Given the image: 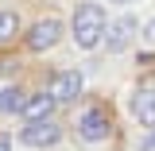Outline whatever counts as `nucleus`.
I'll list each match as a JSON object with an SVG mask.
<instances>
[{
  "label": "nucleus",
  "instance_id": "423d86ee",
  "mask_svg": "<svg viewBox=\"0 0 155 151\" xmlns=\"http://www.w3.org/2000/svg\"><path fill=\"white\" fill-rule=\"evenodd\" d=\"M58 39H62V23H58L54 16H47V19H39L35 27L27 31V47H31V51H51Z\"/></svg>",
  "mask_w": 155,
  "mask_h": 151
},
{
  "label": "nucleus",
  "instance_id": "f257e3e1",
  "mask_svg": "<svg viewBox=\"0 0 155 151\" xmlns=\"http://www.w3.org/2000/svg\"><path fill=\"white\" fill-rule=\"evenodd\" d=\"M105 27H109V19H105V8L101 4H78L74 8V43L81 51H93L105 43Z\"/></svg>",
  "mask_w": 155,
  "mask_h": 151
},
{
  "label": "nucleus",
  "instance_id": "39448f33",
  "mask_svg": "<svg viewBox=\"0 0 155 151\" xmlns=\"http://www.w3.org/2000/svg\"><path fill=\"white\" fill-rule=\"evenodd\" d=\"M81 85H85V77L78 74V70H58V74L51 77V89H47V93L54 97L58 105H66V101H74V97L81 93Z\"/></svg>",
  "mask_w": 155,
  "mask_h": 151
},
{
  "label": "nucleus",
  "instance_id": "6e6552de",
  "mask_svg": "<svg viewBox=\"0 0 155 151\" xmlns=\"http://www.w3.org/2000/svg\"><path fill=\"white\" fill-rule=\"evenodd\" d=\"M132 113L143 128H155V89H140L132 97Z\"/></svg>",
  "mask_w": 155,
  "mask_h": 151
},
{
  "label": "nucleus",
  "instance_id": "1a4fd4ad",
  "mask_svg": "<svg viewBox=\"0 0 155 151\" xmlns=\"http://www.w3.org/2000/svg\"><path fill=\"white\" fill-rule=\"evenodd\" d=\"M23 105H27V93H23V89H16V85L0 93V109H4V113H19Z\"/></svg>",
  "mask_w": 155,
  "mask_h": 151
},
{
  "label": "nucleus",
  "instance_id": "20e7f679",
  "mask_svg": "<svg viewBox=\"0 0 155 151\" xmlns=\"http://www.w3.org/2000/svg\"><path fill=\"white\" fill-rule=\"evenodd\" d=\"M136 31H140V23H136L132 16H120V19H113V23L105 27V47H109L113 54L128 51V43L136 39Z\"/></svg>",
  "mask_w": 155,
  "mask_h": 151
},
{
  "label": "nucleus",
  "instance_id": "f8f14e48",
  "mask_svg": "<svg viewBox=\"0 0 155 151\" xmlns=\"http://www.w3.org/2000/svg\"><path fill=\"white\" fill-rule=\"evenodd\" d=\"M0 151H12V140L8 136H0Z\"/></svg>",
  "mask_w": 155,
  "mask_h": 151
},
{
  "label": "nucleus",
  "instance_id": "ddd939ff",
  "mask_svg": "<svg viewBox=\"0 0 155 151\" xmlns=\"http://www.w3.org/2000/svg\"><path fill=\"white\" fill-rule=\"evenodd\" d=\"M155 147V136H151V140H147V143H143V151H151Z\"/></svg>",
  "mask_w": 155,
  "mask_h": 151
},
{
  "label": "nucleus",
  "instance_id": "7ed1b4c3",
  "mask_svg": "<svg viewBox=\"0 0 155 151\" xmlns=\"http://www.w3.org/2000/svg\"><path fill=\"white\" fill-rule=\"evenodd\" d=\"M109 113L101 109V105H89L85 113L78 116V136L81 140H89V143H101V140H109Z\"/></svg>",
  "mask_w": 155,
  "mask_h": 151
},
{
  "label": "nucleus",
  "instance_id": "f03ea898",
  "mask_svg": "<svg viewBox=\"0 0 155 151\" xmlns=\"http://www.w3.org/2000/svg\"><path fill=\"white\" fill-rule=\"evenodd\" d=\"M58 140H62V128H58L51 116H47V120H31V124H23V132H19V143H23V147H35V151L54 147Z\"/></svg>",
  "mask_w": 155,
  "mask_h": 151
},
{
  "label": "nucleus",
  "instance_id": "9b49d317",
  "mask_svg": "<svg viewBox=\"0 0 155 151\" xmlns=\"http://www.w3.org/2000/svg\"><path fill=\"white\" fill-rule=\"evenodd\" d=\"M143 43H147V47H155V16L143 23Z\"/></svg>",
  "mask_w": 155,
  "mask_h": 151
},
{
  "label": "nucleus",
  "instance_id": "9d476101",
  "mask_svg": "<svg viewBox=\"0 0 155 151\" xmlns=\"http://www.w3.org/2000/svg\"><path fill=\"white\" fill-rule=\"evenodd\" d=\"M16 27H19V16L8 12V8H0V43H8V39L16 35Z\"/></svg>",
  "mask_w": 155,
  "mask_h": 151
},
{
  "label": "nucleus",
  "instance_id": "0eeeda50",
  "mask_svg": "<svg viewBox=\"0 0 155 151\" xmlns=\"http://www.w3.org/2000/svg\"><path fill=\"white\" fill-rule=\"evenodd\" d=\"M54 105H58V101L51 93H31L27 105L19 109V120H27V124H31V120H47V116L54 113Z\"/></svg>",
  "mask_w": 155,
  "mask_h": 151
},
{
  "label": "nucleus",
  "instance_id": "4468645a",
  "mask_svg": "<svg viewBox=\"0 0 155 151\" xmlns=\"http://www.w3.org/2000/svg\"><path fill=\"white\" fill-rule=\"evenodd\" d=\"M109 4H132V0H109Z\"/></svg>",
  "mask_w": 155,
  "mask_h": 151
}]
</instances>
